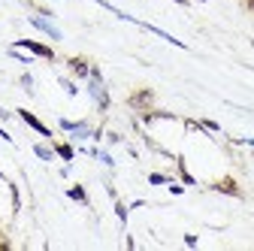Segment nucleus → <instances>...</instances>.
<instances>
[{"label": "nucleus", "mask_w": 254, "mask_h": 251, "mask_svg": "<svg viewBox=\"0 0 254 251\" xmlns=\"http://www.w3.org/2000/svg\"><path fill=\"white\" fill-rule=\"evenodd\" d=\"M88 91L94 94V97H97L100 109H106V106H109V97H106V91H103V82H100V73H97V70L91 73V85H88Z\"/></svg>", "instance_id": "1"}, {"label": "nucleus", "mask_w": 254, "mask_h": 251, "mask_svg": "<svg viewBox=\"0 0 254 251\" xmlns=\"http://www.w3.org/2000/svg\"><path fill=\"white\" fill-rule=\"evenodd\" d=\"M127 103H130L133 109H148V106L154 103V94H151L148 88H145V91H133V94H130V100H127Z\"/></svg>", "instance_id": "2"}, {"label": "nucleus", "mask_w": 254, "mask_h": 251, "mask_svg": "<svg viewBox=\"0 0 254 251\" xmlns=\"http://www.w3.org/2000/svg\"><path fill=\"white\" fill-rule=\"evenodd\" d=\"M18 46H21V49H30L34 55H40V58H46V61H52V58H55V52H52L49 46H43V43H34V40H21Z\"/></svg>", "instance_id": "3"}, {"label": "nucleus", "mask_w": 254, "mask_h": 251, "mask_svg": "<svg viewBox=\"0 0 254 251\" xmlns=\"http://www.w3.org/2000/svg\"><path fill=\"white\" fill-rule=\"evenodd\" d=\"M18 115H21V121H27V124H30V127H34L37 133H43V136H49V133H52V130L46 127V124H43V121H40L37 115H30L27 109H18Z\"/></svg>", "instance_id": "4"}, {"label": "nucleus", "mask_w": 254, "mask_h": 251, "mask_svg": "<svg viewBox=\"0 0 254 251\" xmlns=\"http://www.w3.org/2000/svg\"><path fill=\"white\" fill-rule=\"evenodd\" d=\"M30 24H34V27H40V30H46V34H49V37H55V40H61V30H58V27H52L49 21H43V18H37V15H34V18H30Z\"/></svg>", "instance_id": "5"}, {"label": "nucleus", "mask_w": 254, "mask_h": 251, "mask_svg": "<svg viewBox=\"0 0 254 251\" xmlns=\"http://www.w3.org/2000/svg\"><path fill=\"white\" fill-rule=\"evenodd\" d=\"M215 191H224V194H233V197H239V188H236V182H233V179L218 182V185H215Z\"/></svg>", "instance_id": "6"}, {"label": "nucleus", "mask_w": 254, "mask_h": 251, "mask_svg": "<svg viewBox=\"0 0 254 251\" xmlns=\"http://www.w3.org/2000/svg\"><path fill=\"white\" fill-rule=\"evenodd\" d=\"M70 67H73L76 76H88V64H85L82 58H73V61H70Z\"/></svg>", "instance_id": "7"}, {"label": "nucleus", "mask_w": 254, "mask_h": 251, "mask_svg": "<svg viewBox=\"0 0 254 251\" xmlns=\"http://www.w3.org/2000/svg\"><path fill=\"white\" fill-rule=\"evenodd\" d=\"M55 154H61L64 161H70L73 158V145H55Z\"/></svg>", "instance_id": "8"}, {"label": "nucleus", "mask_w": 254, "mask_h": 251, "mask_svg": "<svg viewBox=\"0 0 254 251\" xmlns=\"http://www.w3.org/2000/svg\"><path fill=\"white\" fill-rule=\"evenodd\" d=\"M70 197H73V200H79V203H85V200H88L82 188H70Z\"/></svg>", "instance_id": "9"}, {"label": "nucleus", "mask_w": 254, "mask_h": 251, "mask_svg": "<svg viewBox=\"0 0 254 251\" xmlns=\"http://www.w3.org/2000/svg\"><path fill=\"white\" fill-rule=\"evenodd\" d=\"M34 151H37V158H43V161H49V158H52V151H49V148H43V145H37Z\"/></svg>", "instance_id": "10"}, {"label": "nucleus", "mask_w": 254, "mask_h": 251, "mask_svg": "<svg viewBox=\"0 0 254 251\" xmlns=\"http://www.w3.org/2000/svg\"><path fill=\"white\" fill-rule=\"evenodd\" d=\"M148 182H151V185H164V182H167V176H161V173H151V176H148Z\"/></svg>", "instance_id": "11"}, {"label": "nucleus", "mask_w": 254, "mask_h": 251, "mask_svg": "<svg viewBox=\"0 0 254 251\" xmlns=\"http://www.w3.org/2000/svg\"><path fill=\"white\" fill-rule=\"evenodd\" d=\"M115 212H118V218H121V221H127V209H124V206H115Z\"/></svg>", "instance_id": "12"}, {"label": "nucleus", "mask_w": 254, "mask_h": 251, "mask_svg": "<svg viewBox=\"0 0 254 251\" xmlns=\"http://www.w3.org/2000/svg\"><path fill=\"white\" fill-rule=\"evenodd\" d=\"M245 3H248V6H251V9H254V0H245Z\"/></svg>", "instance_id": "13"}]
</instances>
